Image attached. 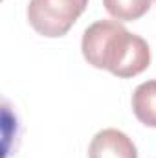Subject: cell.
Listing matches in <instances>:
<instances>
[{
	"mask_svg": "<svg viewBox=\"0 0 156 158\" xmlns=\"http://www.w3.org/2000/svg\"><path fill=\"white\" fill-rule=\"evenodd\" d=\"M83 57L99 70L117 77H134L149 68L151 48L147 40L130 33L117 20H97L90 24L81 40Z\"/></svg>",
	"mask_w": 156,
	"mask_h": 158,
	"instance_id": "obj_1",
	"label": "cell"
},
{
	"mask_svg": "<svg viewBox=\"0 0 156 158\" xmlns=\"http://www.w3.org/2000/svg\"><path fill=\"white\" fill-rule=\"evenodd\" d=\"M88 158H138V149L125 132L117 129H103L92 138Z\"/></svg>",
	"mask_w": 156,
	"mask_h": 158,
	"instance_id": "obj_3",
	"label": "cell"
},
{
	"mask_svg": "<svg viewBox=\"0 0 156 158\" xmlns=\"http://www.w3.org/2000/svg\"><path fill=\"white\" fill-rule=\"evenodd\" d=\"M132 112L145 127L156 129V79L136 86L132 92Z\"/></svg>",
	"mask_w": 156,
	"mask_h": 158,
	"instance_id": "obj_4",
	"label": "cell"
},
{
	"mask_svg": "<svg viewBox=\"0 0 156 158\" xmlns=\"http://www.w3.org/2000/svg\"><path fill=\"white\" fill-rule=\"evenodd\" d=\"M88 0H30L28 20L42 37H63L84 13Z\"/></svg>",
	"mask_w": 156,
	"mask_h": 158,
	"instance_id": "obj_2",
	"label": "cell"
},
{
	"mask_svg": "<svg viewBox=\"0 0 156 158\" xmlns=\"http://www.w3.org/2000/svg\"><path fill=\"white\" fill-rule=\"evenodd\" d=\"M103 6L117 22H132L151 9L153 0H103Z\"/></svg>",
	"mask_w": 156,
	"mask_h": 158,
	"instance_id": "obj_5",
	"label": "cell"
}]
</instances>
